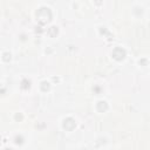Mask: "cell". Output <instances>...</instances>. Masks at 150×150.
<instances>
[{"instance_id": "1", "label": "cell", "mask_w": 150, "mask_h": 150, "mask_svg": "<svg viewBox=\"0 0 150 150\" xmlns=\"http://www.w3.org/2000/svg\"><path fill=\"white\" fill-rule=\"evenodd\" d=\"M113 56H114L116 60H123L124 56H125V52H124L122 48L117 47V48H115L114 52H113Z\"/></svg>"}, {"instance_id": "4", "label": "cell", "mask_w": 150, "mask_h": 150, "mask_svg": "<svg viewBox=\"0 0 150 150\" xmlns=\"http://www.w3.org/2000/svg\"><path fill=\"white\" fill-rule=\"evenodd\" d=\"M26 83H27V81H26V80H25V81H24V82H23V84H24V86H23V87H24V88H27V87H29V86H27V84H26Z\"/></svg>"}, {"instance_id": "3", "label": "cell", "mask_w": 150, "mask_h": 150, "mask_svg": "<svg viewBox=\"0 0 150 150\" xmlns=\"http://www.w3.org/2000/svg\"><path fill=\"white\" fill-rule=\"evenodd\" d=\"M98 109H99L100 112H104V110L107 109V103H106L104 101H100V102L98 103Z\"/></svg>"}, {"instance_id": "2", "label": "cell", "mask_w": 150, "mask_h": 150, "mask_svg": "<svg viewBox=\"0 0 150 150\" xmlns=\"http://www.w3.org/2000/svg\"><path fill=\"white\" fill-rule=\"evenodd\" d=\"M75 125H76V123H75V121L73 119H66L65 120V123H63V128H65L66 130H73Z\"/></svg>"}, {"instance_id": "5", "label": "cell", "mask_w": 150, "mask_h": 150, "mask_svg": "<svg viewBox=\"0 0 150 150\" xmlns=\"http://www.w3.org/2000/svg\"><path fill=\"white\" fill-rule=\"evenodd\" d=\"M5 150H13V149H5Z\"/></svg>"}]
</instances>
